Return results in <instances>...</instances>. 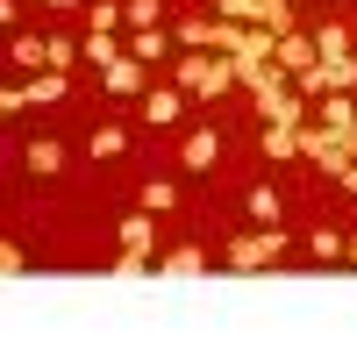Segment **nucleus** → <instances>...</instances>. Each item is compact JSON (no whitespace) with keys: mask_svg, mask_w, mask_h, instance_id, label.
Returning a JSON list of instances; mask_svg holds the SVG:
<instances>
[{"mask_svg":"<svg viewBox=\"0 0 357 357\" xmlns=\"http://www.w3.org/2000/svg\"><path fill=\"white\" fill-rule=\"evenodd\" d=\"M215 15H222V22H243V29H272V36L301 29L286 0H215Z\"/></svg>","mask_w":357,"mask_h":357,"instance_id":"obj_1","label":"nucleus"},{"mask_svg":"<svg viewBox=\"0 0 357 357\" xmlns=\"http://www.w3.org/2000/svg\"><path fill=\"white\" fill-rule=\"evenodd\" d=\"M286 250V229H257V236H236V243L222 250V264L229 272H257V264H272Z\"/></svg>","mask_w":357,"mask_h":357,"instance_id":"obj_2","label":"nucleus"},{"mask_svg":"<svg viewBox=\"0 0 357 357\" xmlns=\"http://www.w3.org/2000/svg\"><path fill=\"white\" fill-rule=\"evenodd\" d=\"M357 86V57H321V65L301 72V100H321V93H350Z\"/></svg>","mask_w":357,"mask_h":357,"instance_id":"obj_3","label":"nucleus"},{"mask_svg":"<svg viewBox=\"0 0 357 357\" xmlns=\"http://www.w3.org/2000/svg\"><path fill=\"white\" fill-rule=\"evenodd\" d=\"M272 65L301 79L307 65H321V50H314V36H307V29H286V36H279V50H272Z\"/></svg>","mask_w":357,"mask_h":357,"instance_id":"obj_4","label":"nucleus"},{"mask_svg":"<svg viewBox=\"0 0 357 357\" xmlns=\"http://www.w3.org/2000/svg\"><path fill=\"white\" fill-rule=\"evenodd\" d=\"M100 86H107L114 100H136V93H143V57H129V50H122V57L100 72Z\"/></svg>","mask_w":357,"mask_h":357,"instance_id":"obj_5","label":"nucleus"},{"mask_svg":"<svg viewBox=\"0 0 357 357\" xmlns=\"http://www.w3.org/2000/svg\"><path fill=\"white\" fill-rule=\"evenodd\" d=\"M200 272H207V250H193V243L172 250V257H158V279H200Z\"/></svg>","mask_w":357,"mask_h":357,"instance_id":"obj_6","label":"nucleus"},{"mask_svg":"<svg viewBox=\"0 0 357 357\" xmlns=\"http://www.w3.org/2000/svg\"><path fill=\"white\" fill-rule=\"evenodd\" d=\"M50 100H65V72H36L22 86V107H50Z\"/></svg>","mask_w":357,"mask_h":357,"instance_id":"obj_7","label":"nucleus"},{"mask_svg":"<svg viewBox=\"0 0 357 357\" xmlns=\"http://www.w3.org/2000/svg\"><path fill=\"white\" fill-rule=\"evenodd\" d=\"M215 158H222V143L207 136V129H193V136H186V158H178V165H186V172H207Z\"/></svg>","mask_w":357,"mask_h":357,"instance_id":"obj_8","label":"nucleus"},{"mask_svg":"<svg viewBox=\"0 0 357 357\" xmlns=\"http://www.w3.org/2000/svg\"><path fill=\"white\" fill-rule=\"evenodd\" d=\"M264 158H301V129H286V122H264Z\"/></svg>","mask_w":357,"mask_h":357,"instance_id":"obj_9","label":"nucleus"},{"mask_svg":"<svg viewBox=\"0 0 357 357\" xmlns=\"http://www.w3.org/2000/svg\"><path fill=\"white\" fill-rule=\"evenodd\" d=\"M8 57H15V72H29V79L50 72V57H43V43H36V36H15V50H8Z\"/></svg>","mask_w":357,"mask_h":357,"instance_id":"obj_10","label":"nucleus"},{"mask_svg":"<svg viewBox=\"0 0 357 357\" xmlns=\"http://www.w3.org/2000/svg\"><path fill=\"white\" fill-rule=\"evenodd\" d=\"M207 72H215V57H178V93H200V86H207Z\"/></svg>","mask_w":357,"mask_h":357,"instance_id":"obj_11","label":"nucleus"},{"mask_svg":"<svg viewBox=\"0 0 357 357\" xmlns=\"http://www.w3.org/2000/svg\"><path fill=\"white\" fill-rule=\"evenodd\" d=\"M86 151H93V158H122V151H129V129L107 122V129H93V143H86Z\"/></svg>","mask_w":357,"mask_h":357,"instance_id":"obj_12","label":"nucleus"},{"mask_svg":"<svg viewBox=\"0 0 357 357\" xmlns=\"http://www.w3.org/2000/svg\"><path fill=\"white\" fill-rule=\"evenodd\" d=\"M151 236H158L151 222H143V215H129V222H122V250H129V257H151Z\"/></svg>","mask_w":357,"mask_h":357,"instance_id":"obj_13","label":"nucleus"},{"mask_svg":"<svg viewBox=\"0 0 357 357\" xmlns=\"http://www.w3.org/2000/svg\"><path fill=\"white\" fill-rule=\"evenodd\" d=\"M343 122H357L350 93H321V129H343Z\"/></svg>","mask_w":357,"mask_h":357,"instance_id":"obj_14","label":"nucleus"},{"mask_svg":"<svg viewBox=\"0 0 357 357\" xmlns=\"http://www.w3.org/2000/svg\"><path fill=\"white\" fill-rule=\"evenodd\" d=\"M57 165H65V151H57V143H29V172H36V178H50Z\"/></svg>","mask_w":357,"mask_h":357,"instance_id":"obj_15","label":"nucleus"},{"mask_svg":"<svg viewBox=\"0 0 357 357\" xmlns=\"http://www.w3.org/2000/svg\"><path fill=\"white\" fill-rule=\"evenodd\" d=\"M250 222L279 229V193H272V186H257V193H250Z\"/></svg>","mask_w":357,"mask_h":357,"instance_id":"obj_16","label":"nucleus"},{"mask_svg":"<svg viewBox=\"0 0 357 357\" xmlns=\"http://www.w3.org/2000/svg\"><path fill=\"white\" fill-rule=\"evenodd\" d=\"M314 50H321V57H350V29H336V22L314 29Z\"/></svg>","mask_w":357,"mask_h":357,"instance_id":"obj_17","label":"nucleus"},{"mask_svg":"<svg viewBox=\"0 0 357 357\" xmlns=\"http://www.w3.org/2000/svg\"><path fill=\"white\" fill-rule=\"evenodd\" d=\"M165 29H136V36H129V57H165Z\"/></svg>","mask_w":357,"mask_h":357,"instance_id":"obj_18","label":"nucleus"},{"mask_svg":"<svg viewBox=\"0 0 357 357\" xmlns=\"http://www.w3.org/2000/svg\"><path fill=\"white\" fill-rule=\"evenodd\" d=\"M86 22H93V36H114V22H122V8H114V0H93V8H86Z\"/></svg>","mask_w":357,"mask_h":357,"instance_id":"obj_19","label":"nucleus"},{"mask_svg":"<svg viewBox=\"0 0 357 357\" xmlns=\"http://www.w3.org/2000/svg\"><path fill=\"white\" fill-rule=\"evenodd\" d=\"M143 122H178V93H151L143 100Z\"/></svg>","mask_w":357,"mask_h":357,"instance_id":"obj_20","label":"nucleus"},{"mask_svg":"<svg viewBox=\"0 0 357 357\" xmlns=\"http://www.w3.org/2000/svg\"><path fill=\"white\" fill-rule=\"evenodd\" d=\"M114 57H122V50H114V36H86V65H100V72H107Z\"/></svg>","mask_w":357,"mask_h":357,"instance_id":"obj_21","label":"nucleus"},{"mask_svg":"<svg viewBox=\"0 0 357 357\" xmlns=\"http://www.w3.org/2000/svg\"><path fill=\"white\" fill-rule=\"evenodd\" d=\"M43 57H50V72H72V57H86V50H72L65 36H57V43H43Z\"/></svg>","mask_w":357,"mask_h":357,"instance_id":"obj_22","label":"nucleus"},{"mask_svg":"<svg viewBox=\"0 0 357 357\" xmlns=\"http://www.w3.org/2000/svg\"><path fill=\"white\" fill-rule=\"evenodd\" d=\"M172 200H178V193L165 186V178H151V186H143V207H151V215H165V207H172Z\"/></svg>","mask_w":357,"mask_h":357,"instance_id":"obj_23","label":"nucleus"},{"mask_svg":"<svg viewBox=\"0 0 357 357\" xmlns=\"http://www.w3.org/2000/svg\"><path fill=\"white\" fill-rule=\"evenodd\" d=\"M314 257H343V236H329V229H314V243H307Z\"/></svg>","mask_w":357,"mask_h":357,"instance_id":"obj_24","label":"nucleus"},{"mask_svg":"<svg viewBox=\"0 0 357 357\" xmlns=\"http://www.w3.org/2000/svg\"><path fill=\"white\" fill-rule=\"evenodd\" d=\"M129 22L136 29H158V0H129Z\"/></svg>","mask_w":357,"mask_h":357,"instance_id":"obj_25","label":"nucleus"},{"mask_svg":"<svg viewBox=\"0 0 357 357\" xmlns=\"http://www.w3.org/2000/svg\"><path fill=\"white\" fill-rule=\"evenodd\" d=\"M329 143H336L343 158H357V122H343V129H329Z\"/></svg>","mask_w":357,"mask_h":357,"instance_id":"obj_26","label":"nucleus"},{"mask_svg":"<svg viewBox=\"0 0 357 357\" xmlns=\"http://www.w3.org/2000/svg\"><path fill=\"white\" fill-rule=\"evenodd\" d=\"M336 186H343V193H357V158L343 165V178H336Z\"/></svg>","mask_w":357,"mask_h":357,"instance_id":"obj_27","label":"nucleus"},{"mask_svg":"<svg viewBox=\"0 0 357 357\" xmlns=\"http://www.w3.org/2000/svg\"><path fill=\"white\" fill-rule=\"evenodd\" d=\"M343 257H350V264H357V236H350V243H343Z\"/></svg>","mask_w":357,"mask_h":357,"instance_id":"obj_28","label":"nucleus"},{"mask_svg":"<svg viewBox=\"0 0 357 357\" xmlns=\"http://www.w3.org/2000/svg\"><path fill=\"white\" fill-rule=\"evenodd\" d=\"M50 8H79V0H50Z\"/></svg>","mask_w":357,"mask_h":357,"instance_id":"obj_29","label":"nucleus"}]
</instances>
